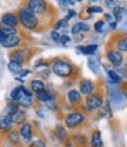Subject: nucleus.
<instances>
[{"instance_id":"58836bf2","label":"nucleus","mask_w":127,"mask_h":147,"mask_svg":"<svg viewBox=\"0 0 127 147\" xmlns=\"http://www.w3.org/2000/svg\"><path fill=\"white\" fill-rule=\"evenodd\" d=\"M105 19L107 20V21H109V22H113L114 20H113V16H111V14H105Z\"/></svg>"},{"instance_id":"4468645a","label":"nucleus","mask_w":127,"mask_h":147,"mask_svg":"<svg viewBox=\"0 0 127 147\" xmlns=\"http://www.w3.org/2000/svg\"><path fill=\"white\" fill-rule=\"evenodd\" d=\"M66 99L68 101L70 105L72 106H75V105H79L82 100V96H81V93L78 91V90H75V88H71L67 94H66Z\"/></svg>"},{"instance_id":"f03ea898","label":"nucleus","mask_w":127,"mask_h":147,"mask_svg":"<svg viewBox=\"0 0 127 147\" xmlns=\"http://www.w3.org/2000/svg\"><path fill=\"white\" fill-rule=\"evenodd\" d=\"M18 19H19V24L28 31H34L39 28L40 25V19L38 16H35L33 12H31L27 6H24L18 11Z\"/></svg>"},{"instance_id":"f704fd0d","label":"nucleus","mask_w":127,"mask_h":147,"mask_svg":"<svg viewBox=\"0 0 127 147\" xmlns=\"http://www.w3.org/2000/svg\"><path fill=\"white\" fill-rule=\"evenodd\" d=\"M71 38L68 35H66V34H63V35H61L60 36V44L62 45V46H67L68 44H71Z\"/></svg>"},{"instance_id":"0eeeda50","label":"nucleus","mask_w":127,"mask_h":147,"mask_svg":"<svg viewBox=\"0 0 127 147\" xmlns=\"http://www.w3.org/2000/svg\"><path fill=\"white\" fill-rule=\"evenodd\" d=\"M32 52L30 48L24 47V48H18V50H14L9 53V59L12 61H18V63L22 64L25 61H27L31 57Z\"/></svg>"},{"instance_id":"6e6552de","label":"nucleus","mask_w":127,"mask_h":147,"mask_svg":"<svg viewBox=\"0 0 127 147\" xmlns=\"http://www.w3.org/2000/svg\"><path fill=\"white\" fill-rule=\"evenodd\" d=\"M22 39L17 34V35H11V36H6L3 33H0V45L5 48H14L18 47L21 44Z\"/></svg>"},{"instance_id":"cd10ccee","label":"nucleus","mask_w":127,"mask_h":147,"mask_svg":"<svg viewBox=\"0 0 127 147\" xmlns=\"http://www.w3.org/2000/svg\"><path fill=\"white\" fill-rule=\"evenodd\" d=\"M19 109H20V106H19V105L12 102V104H8V105L6 106L5 112H6V114H7L8 117H12V115H14V114L19 111Z\"/></svg>"},{"instance_id":"b1692460","label":"nucleus","mask_w":127,"mask_h":147,"mask_svg":"<svg viewBox=\"0 0 127 147\" xmlns=\"http://www.w3.org/2000/svg\"><path fill=\"white\" fill-rule=\"evenodd\" d=\"M126 14V9L121 6H116L113 8V12H112V16L113 18L116 19V22H120L124 18V16Z\"/></svg>"},{"instance_id":"7c9ffc66","label":"nucleus","mask_w":127,"mask_h":147,"mask_svg":"<svg viewBox=\"0 0 127 147\" xmlns=\"http://www.w3.org/2000/svg\"><path fill=\"white\" fill-rule=\"evenodd\" d=\"M67 24H68V21L66 19H60V20H58L54 24L53 30L54 31H58V30H61V28H65V27H67Z\"/></svg>"},{"instance_id":"4be33fe9","label":"nucleus","mask_w":127,"mask_h":147,"mask_svg":"<svg viewBox=\"0 0 127 147\" xmlns=\"http://www.w3.org/2000/svg\"><path fill=\"white\" fill-rule=\"evenodd\" d=\"M11 118H12L13 124H16V125H22L24 122H26L27 113H26V111H24V109H19V111L14 115H12Z\"/></svg>"},{"instance_id":"20e7f679","label":"nucleus","mask_w":127,"mask_h":147,"mask_svg":"<svg viewBox=\"0 0 127 147\" xmlns=\"http://www.w3.org/2000/svg\"><path fill=\"white\" fill-rule=\"evenodd\" d=\"M86 120V115L82 112L79 111H74V112H70L68 114H66L63 122H65V127L70 128V129H74L79 127L80 125H82Z\"/></svg>"},{"instance_id":"9d476101","label":"nucleus","mask_w":127,"mask_h":147,"mask_svg":"<svg viewBox=\"0 0 127 147\" xmlns=\"http://www.w3.org/2000/svg\"><path fill=\"white\" fill-rule=\"evenodd\" d=\"M95 90V84L94 81L90 80V79H82L79 82V92L81 93V95H91L94 93Z\"/></svg>"},{"instance_id":"bb28decb","label":"nucleus","mask_w":127,"mask_h":147,"mask_svg":"<svg viewBox=\"0 0 127 147\" xmlns=\"http://www.w3.org/2000/svg\"><path fill=\"white\" fill-rule=\"evenodd\" d=\"M107 76H108L109 81H111L113 85H117V84L121 82V77H120L114 69H107Z\"/></svg>"},{"instance_id":"4c0bfd02","label":"nucleus","mask_w":127,"mask_h":147,"mask_svg":"<svg viewBox=\"0 0 127 147\" xmlns=\"http://www.w3.org/2000/svg\"><path fill=\"white\" fill-rule=\"evenodd\" d=\"M74 17H77V12H75L74 9H68L67 11V16H66V20L68 21L70 19H72V18H74Z\"/></svg>"},{"instance_id":"f257e3e1","label":"nucleus","mask_w":127,"mask_h":147,"mask_svg":"<svg viewBox=\"0 0 127 147\" xmlns=\"http://www.w3.org/2000/svg\"><path fill=\"white\" fill-rule=\"evenodd\" d=\"M9 96H11V100L14 104L24 108H30L33 106V94L24 85H19V86L14 87L11 91Z\"/></svg>"},{"instance_id":"39448f33","label":"nucleus","mask_w":127,"mask_h":147,"mask_svg":"<svg viewBox=\"0 0 127 147\" xmlns=\"http://www.w3.org/2000/svg\"><path fill=\"white\" fill-rule=\"evenodd\" d=\"M104 105V96L100 93H93L88 95L85 100V109L86 111H94L100 109Z\"/></svg>"},{"instance_id":"393cba45","label":"nucleus","mask_w":127,"mask_h":147,"mask_svg":"<svg viewBox=\"0 0 127 147\" xmlns=\"http://www.w3.org/2000/svg\"><path fill=\"white\" fill-rule=\"evenodd\" d=\"M87 65H88V68L91 69L92 73H94V74H98L99 71H100V64H99V60L91 57L90 59L87 60Z\"/></svg>"},{"instance_id":"ea45409f","label":"nucleus","mask_w":127,"mask_h":147,"mask_svg":"<svg viewBox=\"0 0 127 147\" xmlns=\"http://www.w3.org/2000/svg\"><path fill=\"white\" fill-rule=\"evenodd\" d=\"M117 24H118V22H116V21H113V22H111V24H109V26H111V28H112V30H116V27H117Z\"/></svg>"},{"instance_id":"9b49d317","label":"nucleus","mask_w":127,"mask_h":147,"mask_svg":"<svg viewBox=\"0 0 127 147\" xmlns=\"http://www.w3.org/2000/svg\"><path fill=\"white\" fill-rule=\"evenodd\" d=\"M0 25H4V26H7V27H13V28H17V26L19 25V19H18V14H14V13H5L3 17H1V21H0Z\"/></svg>"},{"instance_id":"ddd939ff","label":"nucleus","mask_w":127,"mask_h":147,"mask_svg":"<svg viewBox=\"0 0 127 147\" xmlns=\"http://www.w3.org/2000/svg\"><path fill=\"white\" fill-rule=\"evenodd\" d=\"M19 134L24 141H31L33 138V128L30 122H24L19 128Z\"/></svg>"},{"instance_id":"79ce46f5","label":"nucleus","mask_w":127,"mask_h":147,"mask_svg":"<svg viewBox=\"0 0 127 147\" xmlns=\"http://www.w3.org/2000/svg\"><path fill=\"white\" fill-rule=\"evenodd\" d=\"M105 3H106V5H107V6H113L114 4H116V1H113V0H112V1L107 0V1H105Z\"/></svg>"},{"instance_id":"a19ab883","label":"nucleus","mask_w":127,"mask_h":147,"mask_svg":"<svg viewBox=\"0 0 127 147\" xmlns=\"http://www.w3.org/2000/svg\"><path fill=\"white\" fill-rule=\"evenodd\" d=\"M36 114H39V117H41V118H45V114L43 113L41 109H36Z\"/></svg>"},{"instance_id":"2f4dec72","label":"nucleus","mask_w":127,"mask_h":147,"mask_svg":"<svg viewBox=\"0 0 127 147\" xmlns=\"http://www.w3.org/2000/svg\"><path fill=\"white\" fill-rule=\"evenodd\" d=\"M93 28H94V31H95L97 33H101V32L104 31V28H105V20H98V21L94 24Z\"/></svg>"},{"instance_id":"7ed1b4c3","label":"nucleus","mask_w":127,"mask_h":147,"mask_svg":"<svg viewBox=\"0 0 127 147\" xmlns=\"http://www.w3.org/2000/svg\"><path fill=\"white\" fill-rule=\"evenodd\" d=\"M74 66L67 60L55 59L51 64V71L60 78H70L74 73Z\"/></svg>"},{"instance_id":"c85d7f7f","label":"nucleus","mask_w":127,"mask_h":147,"mask_svg":"<svg viewBox=\"0 0 127 147\" xmlns=\"http://www.w3.org/2000/svg\"><path fill=\"white\" fill-rule=\"evenodd\" d=\"M17 28L13 27H7L4 25H0V33H3L6 36H11V35H17Z\"/></svg>"},{"instance_id":"a211bd4d","label":"nucleus","mask_w":127,"mask_h":147,"mask_svg":"<svg viewBox=\"0 0 127 147\" xmlns=\"http://www.w3.org/2000/svg\"><path fill=\"white\" fill-rule=\"evenodd\" d=\"M54 136H55V138H57L60 142L65 141V140L67 139V131H66L65 125L57 124L55 127H54Z\"/></svg>"},{"instance_id":"c9c22d12","label":"nucleus","mask_w":127,"mask_h":147,"mask_svg":"<svg viewBox=\"0 0 127 147\" xmlns=\"http://www.w3.org/2000/svg\"><path fill=\"white\" fill-rule=\"evenodd\" d=\"M31 73H32V72H31L30 69L22 68V69H21V71H20V72L18 73V74H17V77H18L19 79H21V78H26L27 76H30V74H31Z\"/></svg>"},{"instance_id":"e433bc0d","label":"nucleus","mask_w":127,"mask_h":147,"mask_svg":"<svg viewBox=\"0 0 127 147\" xmlns=\"http://www.w3.org/2000/svg\"><path fill=\"white\" fill-rule=\"evenodd\" d=\"M60 34H59V32L58 31H52L51 32V39H52L54 42H60Z\"/></svg>"},{"instance_id":"423d86ee","label":"nucleus","mask_w":127,"mask_h":147,"mask_svg":"<svg viewBox=\"0 0 127 147\" xmlns=\"http://www.w3.org/2000/svg\"><path fill=\"white\" fill-rule=\"evenodd\" d=\"M27 8L33 12L35 16H43L48 9V4L44 0H30L27 3Z\"/></svg>"},{"instance_id":"c756f323","label":"nucleus","mask_w":127,"mask_h":147,"mask_svg":"<svg viewBox=\"0 0 127 147\" xmlns=\"http://www.w3.org/2000/svg\"><path fill=\"white\" fill-rule=\"evenodd\" d=\"M19 137H20V134H19L18 131H11L9 134H8V141L11 144H18Z\"/></svg>"},{"instance_id":"5701e85b","label":"nucleus","mask_w":127,"mask_h":147,"mask_svg":"<svg viewBox=\"0 0 127 147\" xmlns=\"http://www.w3.org/2000/svg\"><path fill=\"white\" fill-rule=\"evenodd\" d=\"M116 50L120 53H127V35L120 36L116 42Z\"/></svg>"},{"instance_id":"aec40b11","label":"nucleus","mask_w":127,"mask_h":147,"mask_svg":"<svg viewBox=\"0 0 127 147\" xmlns=\"http://www.w3.org/2000/svg\"><path fill=\"white\" fill-rule=\"evenodd\" d=\"M77 50L85 54V55H94L97 50H98V45L97 44H91V45H86V46H78L77 47Z\"/></svg>"},{"instance_id":"1a4fd4ad","label":"nucleus","mask_w":127,"mask_h":147,"mask_svg":"<svg viewBox=\"0 0 127 147\" xmlns=\"http://www.w3.org/2000/svg\"><path fill=\"white\" fill-rule=\"evenodd\" d=\"M106 58L108 60V63L111 65H113L114 67H120L122 65V63H124V55H122V53H120L117 50H114V48H111V50L107 51Z\"/></svg>"},{"instance_id":"f3484780","label":"nucleus","mask_w":127,"mask_h":147,"mask_svg":"<svg viewBox=\"0 0 127 147\" xmlns=\"http://www.w3.org/2000/svg\"><path fill=\"white\" fill-rule=\"evenodd\" d=\"M13 121H12V118L8 117L7 114H4L0 117V129L3 132H11L12 127H13Z\"/></svg>"},{"instance_id":"473e14b6","label":"nucleus","mask_w":127,"mask_h":147,"mask_svg":"<svg viewBox=\"0 0 127 147\" xmlns=\"http://www.w3.org/2000/svg\"><path fill=\"white\" fill-rule=\"evenodd\" d=\"M28 147H46V141L43 139H35L30 144Z\"/></svg>"},{"instance_id":"72a5a7b5","label":"nucleus","mask_w":127,"mask_h":147,"mask_svg":"<svg viewBox=\"0 0 127 147\" xmlns=\"http://www.w3.org/2000/svg\"><path fill=\"white\" fill-rule=\"evenodd\" d=\"M103 7L100 6H90L87 8V13L90 14H94V13H103Z\"/></svg>"},{"instance_id":"2eb2a0df","label":"nucleus","mask_w":127,"mask_h":147,"mask_svg":"<svg viewBox=\"0 0 127 147\" xmlns=\"http://www.w3.org/2000/svg\"><path fill=\"white\" fill-rule=\"evenodd\" d=\"M88 31H90V25L85 21H78V22L73 24V26L71 27V33L73 35H79V34H82Z\"/></svg>"},{"instance_id":"a878e982","label":"nucleus","mask_w":127,"mask_h":147,"mask_svg":"<svg viewBox=\"0 0 127 147\" xmlns=\"http://www.w3.org/2000/svg\"><path fill=\"white\" fill-rule=\"evenodd\" d=\"M7 68H8L9 72L14 73V74L17 76L18 73L22 69V64L18 63V61H12V60H11L9 63H8V65H7Z\"/></svg>"},{"instance_id":"412c9836","label":"nucleus","mask_w":127,"mask_h":147,"mask_svg":"<svg viewBox=\"0 0 127 147\" xmlns=\"http://www.w3.org/2000/svg\"><path fill=\"white\" fill-rule=\"evenodd\" d=\"M30 88H31L32 92L38 93V92H41V91L46 90V85H45V82H44L43 80H40V79H33V80H31V82H30Z\"/></svg>"},{"instance_id":"37998d69","label":"nucleus","mask_w":127,"mask_h":147,"mask_svg":"<svg viewBox=\"0 0 127 147\" xmlns=\"http://www.w3.org/2000/svg\"><path fill=\"white\" fill-rule=\"evenodd\" d=\"M126 14H127V12H126ZM125 26H127V18H126V22H125Z\"/></svg>"},{"instance_id":"dca6fc26","label":"nucleus","mask_w":127,"mask_h":147,"mask_svg":"<svg viewBox=\"0 0 127 147\" xmlns=\"http://www.w3.org/2000/svg\"><path fill=\"white\" fill-rule=\"evenodd\" d=\"M35 99H36V101H39V102H41V104H47V102H49L51 100H53L54 98H53L52 92L48 91V90L46 88V90H44V91H41V92L35 93Z\"/></svg>"},{"instance_id":"c03bdc74","label":"nucleus","mask_w":127,"mask_h":147,"mask_svg":"<svg viewBox=\"0 0 127 147\" xmlns=\"http://www.w3.org/2000/svg\"><path fill=\"white\" fill-rule=\"evenodd\" d=\"M125 96H126V99H127V93H126V94H125Z\"/></svg>"},{"instance_id":"6ab92c4d","label":"nucleus","mask_w":127,"mask_h":147,"mask_svg":"<svg viewBox=\"0 0 127 147\" xmlns=\"http://www.w3.org/2000/svg\"><path fill=\"white\" fill-rule=\"evenodd\" d=\"M90 145L91 147H104V141H103V138H101L100 131L98 129L93 131L91 136V140H90Z\"/></svg>"},{"instance_id":"f8f14e48","label":"nucleus","mask_w":127,"mask_h":147,"mask_svg":"<svg viewBox=\"0 0 127 147\" xmlns=\"http://www.w3.org/2000/svg\"><path fill=\"white\" fill-rule=\"evenodd\" d=\"M108 94H109V100L116 106H121L122 105V94L120 90L116 86H109L108 87Z\"/></svg>"}]
</instances>
